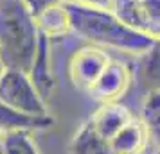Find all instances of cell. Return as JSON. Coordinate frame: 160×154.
Returning a JSON list of instances; mask_svg holds the SVG:
<instances>
[{"label": "cell", "instance_id": "obj_1", "mask_svg": "<svg viewBox=\"0 0 160 154\" xmlns=\"http://www.w3.org/2000/svg\"><path fill=\"white\" fill-rule=\"evenodd\" d=\"M63 6L68 15L70 30L88 43L133 56L144 54L153 43V38L131 29L112 9L90 7L68 0H63Z\"/></svg>", "mask_w": 160, "mask_h": 154}, {"label": "cell", "instance_id": "obj_2", "mask_svg": "<svg viewBox=\"0 0 160 154\" xmlns=\"http://www.w3.org/2000/svg\"><path fill=\"white\" fill-rule=\"evenodd\" d=\"M40 30L23 0H0V61L6 68L29 72Z\"/></svg>", "mask_w": 160, "mask_h": 154}, {"label": "cell", "instance_id": "obj_3", "mask_svg": "<svg viewBox=\"0 0 160 154\" xmlns=\"http://www.w3.org/2000/svg\"><path fill=\"white\" fill-rule=\"evenodd\" d=\"M133 117L135 115L122 104H102L74 134L68 154H113L117 134Z\"/></svg>", "mask_w": 160, "mask_h": 154}, {"label": "cell", "instance_id": "obj_4", "mask_svg": "<svg viewBox=\"0 0 160 154\" xmlns=\"http://www.w3.org/2000/svg\"><path fill=\"white\" fill-rule=\"evenodd\" d=\"M0 100L11 110L32 115V117H47L45 99L31 81L29 73L15 68H6L0 77Z\"/></svg>", "mask_w": 160, "mask_h": 154}, {"label": "cell", "instance_id": "obj_5", "mask_svg": "<svg viewBox=\"0 0 160 154\" xmlns=\"http://www.w3.org/2000/svg\"><path fill=\"white\" fill-rule=\"evenodd\" d=\"M110 61H112V56L102 47L88 43L78 49L68 63V75H70L72 84L88 93Z\"/></svg>", "mask_w": 160, "mask_h": 154}, {"label": "cell", "instance_id": "obj_6", "mask_svg": "<svg viewBox=\"0 0 160 154\" xmlns=\"http://www.w3.org/2000/svg\"><path fill=\"white\" fill-rule=\"evenodd\" d=\"M112 11L131 29L160 38V0H113Z\"/></svg>", "mask_w": 160, "mask_h": 154}, {"label": "cell", "instance_id": "obj_7", "mask_svg": "<svg viewBox=\"0 0 160 154\" xmlns=\"http://www.w3.org/2000/svg\"><path fill=\"white\" fill-rule=\"evenodd\" d=\"M130 82H131L130 66H126L124 63L117 61V59H112L88 93L102 104L117 102V99H121L126 93Z\"/></svg>", "mask_w": 160, "mask_h": 154}, {"label": "cell", "instance_id": "obj_8", "mask_svg": "<svg viewBox=\"0 0 160 154\" xmlns=\"http://www.w3.org/2000/svg\"><path fill=\"white\" fill-rule=\"evenodd\" d=\"M49 40L51 38L45 36L43 32H40V40H38L36 54L32 59V65L29 68V77L34 88L38 90V93L47 99L54 90V75L51 70V49H49Z\"/></svg>", "mask_w": 160, "mask_h": 154}, {"label": "cell", "instance_id": "obj_9", "mask_svg": "<svg viewBox=\"0 0 160 154\" xmlns=\"http://www.w3.org/2000/svg\"><path fill=\"white\" fill-rule=\"evenodd\" d=\"M137 81L148 91L160 90V38H155L151 47L138 56Z\"/></svg>", "mask_w": 160, "mask_h": 154}, {"label": "cell", "instance_id": "obj_10", "mask_svg": "<svg viewBox=\"0 0 160 154\" xmlns=\"http://www.w3.org/2000/svg\"><path fill=\"white\" fill-rule=\"evenodd\" d=\"M38 30L43 32L45 36L56 38L61 36L70 30V23H68V15L67 9L63 6V2L59 4H52L49 7H45L43 11H40L38 15H34Z\"/></svg>", "mask_w": 160, "mask_h": 154}, {"label": "cell", "instance_id": "obj_11", "mask_svg": "<svg viewBox=\"0 0 160 154\" xmlns=\"http://www.w3.org/2000/svg\"><path fill=\"white\" fill-rule=\"evenodd\" d=\"M52 120L49 115L47 117H32L25 115L20 111L11 110L9 106L0 100V131H9V129H47L52 125Z\"/></svg>", "mask_w": 160, "mask_h": 154}, {"label": "cell", "instance_id": "obj_12", "mask_svg": "<svg viewBox=\"0 0 160 154\" xmlns=\"http://www.w3.org/2000/svg\"><path fill=\"white\" fill-rule=\"evenodd\" d=\"M140 122L144 124L148 138L155 149H160V90H151L142 100Z\"/></svg>", "mask_w": 160, "mask_h": 154}, {"label": "cell", "instance_id": "obj_13", "mask_svg": "<svg viewBox=\"0 0 160 154\" xmlns=\"http://www.w3.org/2000/svg\"><path fill=\"white\" fill-rule=\"evenodd\" d=\"M0 154H40L29 129L0 131Z\"/></svg>", "mask_w": 160, "mask_h": 154}, {"label": "cell", "instance_id": "obj_14", "mask_svg": "<svg viewBox=\"0 0 160 154\" xmlns=\"http://www.w3.org/2000/svg\"><path fill=\"white\" fill-rule=\"evenodd\" d=\"M23 2H25V6L31 9L32 15H38V13L43 11L45 7H49L52 4H59V2H63V0H23Z\"/></svg>", "mask_w": 160, "mask_h": 154}, {"label": "cell", "instance_id": "obj_15", "mask_svg": "<svg viewBox=\"0 0 160 154\" xmlns=\"http://www.w3.org/2000/svg\"><path fill=\"white\" fill-rule=\"evenodd\" d=\"M68 2H76V4H83V6H90V7H101V9H112L113 0H68Z\"/></svg>", "mask_w": 160, "mask_h": 154}, {"label": "cell", "instance_id": "obj_16", "mask_svg": "<svg viewBox=\"0 0 160 154\" xmlns=\"http://www.w3.org/2000/svg\"><path fill=\"white\" fill-rule=\"evenodd\" d=\"M4 70H6V66H4V63L0 61V77H2V73H4Z\"/></svg>", "mask_w": 160, "mask_h": 154}, {"label": "cell", "instance_id": "obj_17", "mask_svg": "<svg viewBox=\"0 0 160 154\" xmlns=\"http://www.w3.org/2000/svg\"><path fill=\"white\" fill-rule=\"evenodd\" d=\"M142 154H155V149H148V151H144Z\"/></svg>", "mask_w": 160, "mask_h": 154}, {"label": "cell", "instance_id": "obj_18", "mask_svg": "<svg viewBox=\"0 0 160 154\" xmlns=\"http://www.w3.org/2000/svg\"><path fill=\"white\" fill-rule=\"evenodd\" d=\"M155 154H160V149H155Z\"/></svg>", "mask_w": 160, "mask_h": 154}]
</instances>
